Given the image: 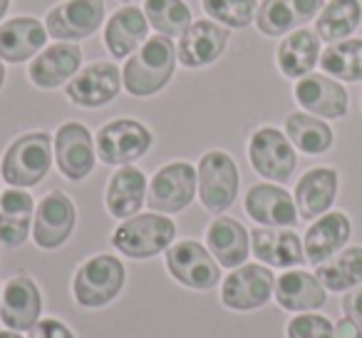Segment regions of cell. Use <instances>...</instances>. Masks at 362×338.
Segmentation results:
<instances>
[{"mask_svg":"<svg viewBox=\"0 0 362 338\" xmlns=\"http://www.w3.org/2000/svg\"><path fill=\"white\" fill-rule=\"evenodd\" d=\"M57 169L70 182H82L95 169V142L85 125L80 122H65L52 140Z\"/></svg>","mask_w":362,"mask_h":338,"instance_id":"12","label":"cell"},{"mask_svg":"<svg viewBox=\"0 0 362 338\" xmlns=\"http://www.w3.org/2000/svg\"><path fill=\"white\" fill-rule=\"evenodd\" d=\"M206 244L214 259L231 271L243 266L248 254H251V234L246 232L241 222L231 217H218L216 222H211L206 232Z\"/></svg>","mask_w":362,"mask_h":338,"instance_id":"25","label":"cell"},{"mask_svg":"<svg viewBox=\"0 0 362 338\" xmlns=\"http://www.w3.org/2000/svg\"><path fill=\"white\" fill-rule=\"evenodd\" d=\"M286 135L305 154H322L332 147V130L327 122L305 112H293L286 120Z\"/></svg>","mask_w":362,"mask_h":338,"instance_id":"33","label":"cell"},{"mask_svg":"<svg viewBox=\"0 0 362 338\" xmlns=\"http://www.w3.org/2000/svg\"><path fill=\"white\" fill-rule=\"evenodd\" d=\"M176 237V224L164 214H136L117 227L112 247L129 259H151L166 252Z\"/></svg>","mask_w":362,"mask_h":338,"instance_id":"3","label":"cell"},{"mask_svg":"<svg viewBox=\"0 0 362 338\" xmlns=\"http://www.w3.org/2000/svg\"><path fill=\"white\" fill-rule=\"evenodd\" d=\"M286 333L288 338H335V326L320 313H300L291 318Z\"/></svg>","mask_w":362,"mask_h":338,"instance_id":"37","label":"cell"},{"mask_svg":"<svg viewBox=\"0 0 362 338\" xmlns=\"http://www.w3.org/2000/svg\"><path fill=\"white\" fill-rule=\"evenodd\" d=\"M82 65V50L72 43L50 45L30 62V80L42 90L60 87L62 82L72 80Z\"/></svg>","mask_w":362,"mask_h":338,"instance_id":"23","label":"cell"},{"mask_svg":"<svg viewBox=\"0 0 362 338\" xmlns=\"http://www.w3.org/2000/svg\"><path fill=\"white\" fill-rule=\"evenodd\" d=\"M197 169L189 162H171L154 174L146 189V204L156 214L184 212L197 194Z\"/></svg>","mask_w":362,"mask_h":338,"instance_id":"7","label":"cell"},{"mask_svg":"<svg viewBox=\"0 0 362 338\" xmlns=\"http://www.w3.org/2000/svg\"><path fill=\"white\" fill-rule=\"evenodd\" d=\"M122 3H129V0H122Z\"/></svg>","mask_w":362,"mask_h":338,"instance_id":"45","label":"cell"},{"mask_svg":"<svg viewBox=\"0 0 362 338\" xmlns=\"http://www.w3.org/2000/svg\"><path fill=\"white\" fill-rule=\"evenodd\" d=\"M352 234L350 219L342 212H327L317 217V222L305 232L303 239V249H305V259L313 266H320L327 259H332L337 252H342Z\"/></svg>","mask_w":362,"mask_h":338,"instance_id":"20","label":"cell"},{"mask_svg":"<svg viewBox=\"0 0 362 338\" xmlns=\"http://www.w3.org/2000/svg\"><path fill=\"white\" fill-rule=\"evenodd\" d=\"M105 21V0H65L47 13L45 30L55 40L90 38Z\"/></svg>","mask_w":362,"mask_h":338,"instance_id":"13","label":"cell"},{"mask_svg":"<svg viewBox=\"0 0 362 338\" xmlns=\"http://www.w3.org/2000/svg\"><path fill=\"white\" fill-rule=\"evenodd\" d=\"M362 18L360 0H330L322 8L320 18L315 23L317 38H322L325 43H337L345 40L347 35L357 30Z\"/></svg>","mask_w":362,"mask_h":338,"instance_id":"32","label":"cell"},{"mask_svg":"<svg viewBox=\"0 0 362 338\" xmlns=\"http://www.w3.org/2000/svg\"><path fill=\"white\" fill-rule=\"evenodd\" d=\"M327 288L320 283V278L315 274L308 271H286L276 278V296L278 306L286 308L293 313H308L317 311V308L325 306L327 301Z\"/></svg>","mask_w":362,"mask_h":338,"instance_id":"22","label":"cell"},{"mask_svg":"<svg viewBox=\"0 0 362 338\" xmlns=\"http://www.w3.org/2000/svg\"><path fill=\"white\" fill-rule=\"evenodd\" d=\"M342 311L362 328V286L355 288L352 293H345V298H342Z\"/></svg>","mask_w":362,"mask_h":338,"instance_id":"39","label":"cell"},{"mask_svg":"<svg viewBox=\"0 0 362 338\" xmlns=\"http://www.w3.org/2000/svg\"><path fill=\"white\" fill-rule=\"evenodd\" d=\"M337 194V172L330 167H315L310 172H305L300 177V182L296 184V207L298 217L310 222L322 214H327V209L332 207Z\"/></svg>","mask_w":362,"mask_h":338,"instance_id":"24","label":"cell"},{"mask_svg":"<svg viewBox=\"0 0 362 338\" xmlns=\"http://www.w3.org/2000/svg\"><path fill=\"white\" fill-rule=\"evenodd\" d=\"M146 30H149V21L139 8H122L110 18L105 28V43L107 50L115 57H127L144 45Z\"/></svg>","mask_w":362,"mask_h":338,"instance_id":"29","label":"cell"},{"mask_svg":"<svg viewBox=\"0 0 362 338\" xmlns=\"http://www.w3.org/2000/svg\"><path fill=\"white\" fill-rule=\"evenodd\" d=\"M199 199L211 214H221L236 202L238 194V167L231 154L211 150L199 159L197 169Z\"/></svg>","mask_w":362,"mask_h":338,"instance_id":"5","label":"cell"},{"mask_svg":"<svg viewBox=\"0 0 362 338\" xmlns=\"http://www.w3.org/2000/svg\"><path fill=\"white\" fill-rule=\"evenodd\" d=\"M251 249L258 261L276 269H293L305 264L303 239L293 229L258 227L251 232Z\"/></svg>","mask_w":362,"mask_h":338,"instance_id":"18","label":"cell"},{"mask_svg":"<svg viewBox=\"0 0 362 338\" xmlns=\"http://www.w3.org/2000/svg\"><path fill=\"white\" fill-rule=\"evenodd\" d=\"M122 286H124V264L112 254H97L77 269L72 293L80 306L102 308L115 301Z\"/></svg>","mask_w":362,"mask_h":338,"instance_id":"4","label":"cell"},{"mask_svg":"<svg viewBox=\"0 0 362 338\" xmlns=\"http://www.w3.org/2000/svg\"><path fill=\"white\" fill-rule=\"evenodd\" d=\"M77 222L72 199L65 192H50L40 199L33 219V239L40 249H60L70 239Z\"/></svg>","mask_w":362,"mask_h":338,"instance_id":"11","label":"cell"},{"mask_svg":"<svg viewBox=\"0 0 362 338\" xmlns=\"http://www.w3.org/2000/svg\"><path fill=\"white\" fill-rule=\"evenodd\" d=\"M166 269L181 286L197 291H209L221 281V264L206 247L192 239L176 242L166 249Z\"/></svg>","mask_w":362,"mask_h":338,"instance_id":"6","label":"cell"},{"mask_svg":"<svg viewBox=\"0 0 362 338\" xmlns=\"http://www.w3.org/2000/svg\"><path fill=\"white\" fill-rule=\"evenodd\" d=\"M35 202L23 189H8L0 194V242L6 247H23L30 237Z\"/></svg>","mask_w":362,"mask_h":338,"instance_id":"28","label":"cell"},{"mask_svg":"<svg viewBox=\"0 0 362 338\" xmlns=\"http://www.w3.org/2000/svg\"><path fill=\"white\" fill-rule=\"evenodd\" d=\"M0 338H23L18 331H0Z\"/></svg>","mask_w":362,"mask_h":338,"instance_id":"42","label":"cell"},{"mask_svg":"<svg viewBox=\"0 0 362 338\" xmlns=\"http://www.w3.org/2000/svg\"><path fill=\"white\" fill-rule=\"evenodd\" d=\"M248 159L261 177L281 184L291 179L298 164L293 142L276 127H261L253 132L248 142Z\"/></svg>","mask_w":362,"mask_h":338,"instance_id":"8","label":"cell"},{"mask_svg":"<svg viewBox=\"0 0 362 338\" xmlns=\"http://www.w3.org/2000/svg\"><path fill=\"white\" fill-rule=\"evenodd\" d=\"M42 296L33 278L16 276L6 283L0 296V321L8 331L25 333L40 321Z\"/></svg>","mask_w":362,"mask_h":338,"instance_id":"14","label":"cell"},{"mask_svg":"<svg viewBox=\"0 0 362 338\" xmlns=\"http://www.w3.org/2000/svg\"><path fill=\"white\" fill-rule=\"evenodd\" d=\"M276 276L261 264H243L233 269L221 283V303L231 311H256L271 301Z\"/></svg>","mask_w":362,"mask_h":338,"instance_id":"9","label":"cell"},{"mask_svg":"<svg viewBox=\"0 0 362 338\" xmlns=\"http://www.w3.org/2000/svg\"><path fill=\"white\" fill-rule=\"evenodd\" d=\"M204 11L228 28H248L256 18V0H202Z\"/></svg>","mask_w":362,"mask_h":338,"instance_id":"36","label":"cell"},{"mask_svg":"<svg viewBox=\"0 0 362 338\" xmlns=\"http://www.w3.org/2000/svg\"><path fill=\"white\" fill-rule=\"evenodd\" d=\"M151 147V132L141 122L122 117V120L107 122L97 132V157L105 164L127 167L146 154Z\"/></svg>","mask_w":362,"mask_h":338,"instance_id":"10","label":"cell"},{"mask_svg":"<svg viewBox=\"0 0 362 338\" xmlns=\"http://www.w3.org/2000/svg\"><path fill=\"white\" fill-rule=\"evenodd\" d=\"M315 276L327 291H350L362 283V247H345L325 264L315 266Z\"/></svg>","mask_w":362,"mask_h":338,"instance_id":"31","label":"cell"},{"mask_svg":"<svg viewBox=\"0 0 362 338\" xmlns=\"http://www.w3.org/2000/svg\"><path fill=\"white\" fill-rule=\"evenodd\" d=\"M176 67V47L171 38L154 35L127 60L122 82L134 97H151L166 87Z\"/></svg>","mask_w":362,"mask_h":338,"instance_id":"1","label":"cell"},{"mask_svg":"<svg viewBox=\"0 0 362 338\" xmlns=\"http://www.w3.org/2000/svg\"><path fill=\"white\" fill-rule=\"evenodd\" d=\"M228 30L211 21H197L184 30L176 47V57L187 67H206L223 55Z\"/></svg>","mask_w":362,"mask_h":338,"instance_id":"16","label":"cell"},{"mask_svg":"<svg viewBox=\"0 0 362 338\" xmlns=\"http://www.w3.org/2000/svg\"><path fill=\"white\" fill-rule=\"evenodd\" d=\"M144 13L149 26L166 38L184 35V30L194 23L192 11L184 0H146Z\"/></svg>","mask_w":362,"mask_h":338,"instance_id":"35","label":"cell"},{"mask_svg":"<svg viewBox=\"0 0 362 338\" xmlns=\"http://www.w3.org/2000/svg\"><path fill=\"white\" fill-rule=\"evenodd\" d=\"M30 338H77L70 328L57 318H40L30 328Z\"/></svg>","mask_w":362,"mask_h":338,"instance_id":"38","label":"cell"},{"mask_svg":"<svg viewBox=\"0 0 362 338\" xmlns=\"http://www.w3.org/2000/svg\"><path fill=\"white\" fill-rule=\"evenodd\" d=\"M322 8V0H263L256 11V26L263 35L278 38L310 23Z\"/></svg>","mask_w":362,"mask_h":338,"instance_id":"21","label":"cell"},{"mask_svg":"<svg viewBox=\"0 0 362 338\" xmlns=\"http://www.w3.org/2000/svg\"><path fill=\"white\" fill-rule=\"evenodd\" d=\"M8 8H11V0H0V21H3V16L8 13Z\"/></svg>","mask_w":362,"mask_h":338,"instance_id":"41","label":"cell"},{"mask_svg":"<svg viewBox=\"0 0 362 338\" xmlns=\"http://www.w3.org/2000/svg\"><path fill=\"white\" fill-rule=\"evenodd\" d=\"M322 72L335 80L360 82L362 80V40H345L332 43L320 55Z\"/></svg>","mask_w":362,"mask_h":338,"instance_id":"34","label":"cell"},{"mask_svg":"<svg viewBox=\"0 0 362 338\" xmlns=\"http://www.w3.org/2000/svg\"><path fill=\"white\" fill-rule=\"evenodd\" d=\"M296 100L310 115L337 120L347 115V92L327 75H305L296 82Z\"/></svg>","mask_w":362,"mask_h":338,"instance_id":"19","label":"cell"},{"mask_svg":"<svg viewBox=\"0 0 362 338\" xmlns=\"http://www.w3.org/2000/svg\"><path fill=\"white\" fill-rule=\"evenodd\" d=\"M0 296H3V288H0Z\"/></svg>","mask_w":362,"mask_h":338,"instance_id":"44","label":"cell"},{"mask_svg":"<svg viewBox=\"0 0 362 338\" xmlns=\"http://www.w3.org/2000/svg\"><path fill=\"white\" fill-rule=\"evenodd\" d=\"M246 214L263 227L291 229L298 224L296 199L276 184H256L246 194Z\"/></svg>","mask_w":362,"mask_h":338,"instance_id":"17","label":"cell"},{"mask_svg":"<svg viewBox=\"0 0 362 338\" xmlns=\"http://www.w3.org/2000/svg\"><path fill=\"white\" fill-rule=\"evenodd\" d=\"M320 62V43L310 30H296L278 47V67L286 77H305Z\"/></svg>","mask_w":362,"mask_h":338,"instance_id":"30","label":"cell"},{"mask_svg":"<svg viewBox=\"0 0 362 338\" xmlns=\"http://www.w3.org/2000/svg\"><path fill=\"white\" fill-rule=\"evenodd\" d=\"M3 82H6V65L0 60V90H3Z\"/></svg>","mask_w":362,"mask_h":338,"instance_id":"43","label":"cell"},{"mask_svg":"<svg viewBox=\"0 0 362 338\" xmlns=\"http://www.w3.org/2000/svg\"><path fill=\"white\" fill-rule=\"evenodd\" d=\"M47 40V30L35 18H13L0 26V60L23 62L37 55Z\"/></svg>","mask_w":362,"mask_h":338,"instance_id":"27","label":"cell"},{"mask_svg":"<svg viewBox=\"0 0 362 338\" xmlns=\"http://www.w3.org/2000/svg\"><path fill=\"white\" fill-rule=\"evenodd\" d=\"M146 204V177L141 169L119 167L107 187V212L115 219H132Z\"/></svg>","mask_w":362,"mask_h":338,"instance_id":"26","label":"cell"},{"mask_svg":"<svg viewBox=\"0 0 362 338\" xmlns=\"http://www.w3.org/2000/svg\"><path fill=\"white\" fill-rule=\"evenodd\" d=\"M122 72L112 62H95L67 82V97L80 107H105L119 95Z\"/></svg>","mask_w":362,"mask_h":338,"instance_id":"15","label":"cell"},{"mask_svg":"<svg viewBox=\"0 0 362 338\" xmlns=\"http://www.w3.org/2000/svg\"><path fill=\"white\" fill-rule=\"evenodd\" d=\"M335 338H362V328L350 316H345L335 323Z\"/></svg>","mask_w":362,"mask_h":338,"instance_id":"40","label":"cell"},{"mask_svg":"<svg viewBox=\"0 0 362 338\" xmlns=\"http://www.w3.org/2000/svg\"><path fill=\"white\" fill-rule=\"evenodd\" d=\"M52 154V137L47 132H28L6 150L0 174L16 189L35 187L50 172Z\"/></svg>","mask_w":362,"mask_h":338,"instance_id":"2","label":"cell"}]
</instances>
